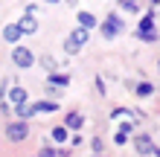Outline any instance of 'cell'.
I'll return each mask as SVG.
<instances>
[{"instance_id":"15","label":"cell","mask_w":160,"mask_h":157,"mask_svg":"<svg viewBox=\"0 0 160 157\" xmlns=\"http://www.w3.org/2000/svg\"><path fill=\"white\" fill-rule=\"evenodd\" d=\"M82 114H67V128H82Z\"/></svg>"},{"instance_id":"10","label":"cell","mask_w":160,"mask_h":157,"mask_svg":"<svg viewBox=\"0 0 160 157\" xmlns=\"http://www.w3.org/2000/svg\"><path fill=\"white\" fill-rule=\"evenodd\" d=\"M79 26L82 29H93V26H96V17L90 12H79Z\"/></svg>"},{"instance_id":"22","label":"cell","mask_w":160,"mask_h":157,"mask_svg":"<svg viewBox=\"0 0 160 157\" xmlns=\"http://www.w3.org/2000/svg\"><path fill=\"white\" fill-rule=\"evenodd\" d=\"M47 3H58V0H47Z\"/></svg>"},{"instance_id":"7","label":"cell","mask_w":160,"mask_h":157,"mask_svg":"<svg viewBox=\"0 0 160 157\" xmlns=\"http://www.w3.org/2000/svg\"><path fill=\"white\" fill-rule=\"evenodd\" d=\"M21 26H18V23H9V26H3V38L9 41V44H15V41H21Z\"/></svg>"},{"instance_id":"11","label":"cell","mask_w":160,"mask_h":157,"mask_svg":"<svg viewBox=\"0 0 160 157\" xmlns=\"http://www.w3.org/2000/svg\"><path fill=\"white\" fill-rule=\"evenodd\" d=\"M35 114H52V110H58V105L55 102H35Z\"/></svg>"},{"instance_id":"9","label":"cell","mask_w":160,"mask_h":157,"mask_svg":"<svg viewBox=\"0 0 160 157\" xmlns=\"http://www.w3.org/2000/svg\"><path fill=\"white\" fill-rule=\"evenodd\" d=\"M47 81H50L52 87H67L70 85V76H64V73H61V76H58V73H50V79H47Z\"/></svg>"},{"instance_id":"19","label":"cell","mask_w":160,"mask_h":157,"mask_svg":"<svg viewBox=\"0 0 160 157\" xmlns=\"http://www.w3.org/2000/svg\"><path fill=\"white\" fill-rule=\"evenodd\" d=\"M114 143H117V145H125V143H128V134H122V131H117V137H114Z\"/></svg>"},{"instance_id":"21","label":"cell","mask_w":160,"mask_h":157,"mask_svg":"<svg viewBox=\"0 0 160 157\" xmlns=\"http://www.w3.org/2000/svg\"><path fill=\"white\" fill-rule=\"evenodd\" d=\"M67 3H70V6H76V0H67Z\"/></svg>"},{"instance_id":"23","label":"cell","mask_w":160,"mask_h":157,"mask_svg":"<svg viewBox=\"0 0 160 157\" xmlns=\"http://www.w3.org/2000/svg\"><path fill=\"white\" fill-rule=\"evenodd\" d=\"M96 157H99V154H96Z\"/></svg>"},{"instance_id":"8","label":"cell","mask_w":160,"mask_h":157,"mask_svg":"<svg viewBox=\"0 0 160 157\" xmlns=\"http://www.w3.org/2000/svg\"><path fill=\"white\" fill-rule=\"evenodd\" d=\"M9 102H12V105H23L26 102V93H23V87H12V90H9Z\"/></svg>"},{"instance_id":"18","label":"cell","mask_w":160,"mask_h":157,"mask_svg":"<svg viewBox=\"0 0 160 157\" xmlns=\"http://www.w3.org/2000/svg\"><path fill=\"white\" fill-rule=\"evenodd\" d=\"M152 93H154L152 85H146V81H143V85H137V96H152Z\"/></svg>"},{"instance_id":"20","label":"cell","mask_w":160,"mask_h":157,"mask_svg":"<svg viewBox=\"0 0 160 157\" xmlns=\"http://www.w3.org/2000/svg\"><path fill=\"white\" fill-rule=\"evenodd\" d=\"M41 157H55V151H52V149H44V151H41Z\"/></svg>"},{"instance_id":"6","label":"cell","mask_w":160,"mask_h":157,"mask_svg":"<svg viewBox=\"0 0 160 157\" xmlns=\"http://www.w3.org/2000/svg\"><path fill=\"white\" fill-rule=\"evenodd\" d=\"M18 26H21V32L23 35H32V32H38V21L32 17V12H26L21 21H18Z\"/></svg>"},{"instance_id":"14","label":"cell","mask_w":160,"mask_h":157,"mask_svg":"<svg viewBox=\"0 0 160 157\" xmlns=\"http://www.w3.org/2000/svg\"><path fill=\"white\" fill-rule=\"evenodd\" d=\"M140 32H154V15H148L140 21Z\"/></svg>"},{"instance_id":"1","label":"cell","mask_w":160,"mask_h":157,"mask_svg":"<svg viewBox=\"0 0 160 157\" xmlns=\"http://www.w3.org/2000/svg\"><path fill=\"white\" fill-rule=\"evenodd\" d=\"M12 64H15V67H21V70L32 67V64H35L32 50H26V47H12Z\"/></svg>"},{"instance_id":"17","label":"cell","mask_w":160,"mask_h":157,"mask_svg":"<svg viewBox=\"0 0 160 157\" xmlns=\"http://www.w3.org/2000/svg\"><path fill=\"white\" fill-rule=\"evenodd\" d=\"M119 6L125 12H140V0H119Z\"/></svg>"},{"instance_id":"12","label":"cell","mask_w":160,"mask_h":157,"mask_svg":"<svg viewBox=\"0 0 160 157\" xmlns=\"http://www.w3.org/2000/svg\"><path fill=\"white\" fill-rule=\"evenodd\" d=\"M15 114L21 116V119H29V116H35V108L23 102V105H15Z\"/></svg>"},{"instance_id":"16","label":"cell","mask_w":160,"mask_h":157,"mask_svg":"<svg viewBox=\"0 0 160 157\" xmlns=\"http://www.w3.org/2000/svg\"><path fill=\"white\" fill-rule=\"evenodd\" d=\"M52 140H55V143H64V140H67V128H64V125L52 128Z\"/></svg>"},{"instance_id":"5","label":"cell","mask_w":160,"mask_h":157,"mask_svg":"<svg viewBox=\"0 0 160 157\" xmlns=\"http://www.w3.org/2000/svg\"><path fill=\"white\" fill-rule=\"evenodd\" d=\"M134 149L140 151V154H154V140L148 134H137L134 137Z\"/></svg>"},{"instance_id":"2","label":"cell","mask_w":160,"mask_h":157,"mask_svg":"<svg viewBox=\"0 0 160 157\" xmlns=\"http://www.w3.org/2000/svg\"><path fill=\"white\" fill-rule=\"evenodd\" d=\"M84 44H88V29H82V26H79V29L73 32L67 41H64V50H67L70 55H76V52L84 47Z\"/></svg>"},{"instance_id":"3","label":"cell","mask_w":160,"mask_h":157,"mask_svg":"<svg viewBox=\"0 0 160 157\" xmlns=\"http://www.w3.org/2000/svg\"><path fill=\"white\" fill-rule=\"evenodd\" d=\"M6 137L12 143H23L26 137H29V128H26V122H12V125L6 128Z\"/></svg>"},{"instance_id":"13","label":"cell","mask_w":160,"mask_h":157,"mask_svg":"<svg viewBox=\"0 0 160 157\" xmlns=\"http://www.w3.org/2000/svg\"><path fill=\"white\" fill-rule=\"evenodd\" d=\"M41 67H47L50 73H55V70H58V61H55L52 55H41Z\"/></svg>"},{"instance_id":"4","label":"cell","mask_w":160,"mask_h":157,"mask_svg":"<svg viewBox=\"0 0 160 157\" xmlns=\"http://www.w3.org/2000/svg\"><path fill=\"white\" fill-rule=\"evenodd\" d=\"M122 32V21L117 15H108V21L102 23V35H105V38H114V35H119Z\"/></svg>"}]
</instances>
